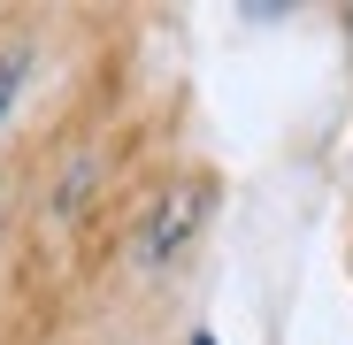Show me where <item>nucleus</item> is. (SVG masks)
<instances>
[{"instance_id": "obj_1", "label": "nucleus", "mask_w": 353, "mask_h": 345, "mask_svg": "<svg viewBox=\"0 0 353 345\" xmlns=\"http://www.w3.org/2000/svg\"><path fill=\"white\" fill-rule=\"evenodd\" d=\"M200 215H208V185H169V200L154 207L146 238H139V261H169V253L200 230Z\"/></svg>"}, {"instance_id": "obj_2", "label": "nucleus", "mask_w": 353, "mask_h": 345, "mask_svg": "<svg viewBox=\"0 0 353 345\" xmlns=\"http://www.w3.org/2000/svg\"><path fill=\"white\" fill-rule=\"evenodd\" d=\"M23 70H31V54H23V46L0 54V123H8V107H16V92H23Z\"/></svg>"}, {"instance_id": "obj_3", "label": "nucleus", "mask_w": 353, "mask_h": 345, "mask_svg": "<svg viewBox=\"0 0 353 345\" xmlns=\"http://www.w3.org/2000/svg\"><path fill=\"white\" fill-rule=\"evenodd\" d=\"M192 345H215V337H208V330H200V337H192Z\"/></svg>"}]
</instances>
